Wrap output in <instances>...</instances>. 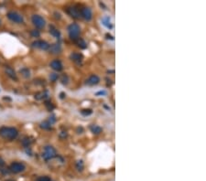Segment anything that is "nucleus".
Returning a JSON list of instances; mask_svg holds the SVG:
<instances>
[{
	"mask_svg": "<svg viewBox=\"0 0 206 181\" xmlns=\"http://www.w3.org/2000/svg\"><path fill=\"white\" fill-rule=\"evenodd\" d=\"M18 131L14 127L3 126L0 128V136L6 140H14L18 137Z\"/></svg>",
	"mask_w": 206,
	"mask_h": 181,
	"instance_id": "1",
	"label": "nucleus"
},
{
	"mask_svg": "<svg viewBox=\"0 0 206 181\" xmlns=\"http://www.w3.org/2000/svg\"><path fill=\"white\" fill-rule=\"evenodd\" d=\"M81 32V29L79 27V25L75 23H72L71 25H69L68 27V33H69V37L71 38V39H72L73 41H76L77 39H79V35Z\"/></svg>",
	"mask_w": 206,
	"mask_h": 181,
	"instance_id": "2",
	"label": "nucleus"
},
{
	"mask_svg": "<svg viewBox=\"0 0 206 181\" xmlns=\"http://www.w3.org/2000/svg\"><path fill=\"white\" fill-rule=\"evenodd\" d=\"M56 155V150L53 148L52 147L51 145H47V147H44V152L42 153V157L44 160L48 161V160L52 159L53 157H55Z\"/></svg>",
	"mask_w": 206,
	"mask_h": 181,
	"instance_id": "3",
	"label": "nucleus"
},
{
	"mask_svg": "<svg viewBox=\"0 0 206 181\" xmlns=\"http://www.w3.org/2000/svg\"><path fill=\"white\" fill-rule=\"evenodd\" d=\"M25 169H26L25 165H24L23 163H20V162H14V163H12L9 166V170L15 174L23 172Z\"/></svg>",
	"mask_w": 206,
	"mask_h": 181,
	"instance_id": "4",
	"label": "nucleus"
},
{
	"mask_svg": "<svg viewBox=\"0 0 206 181\" xmlns=\"http://www.w3.org/2000/svg\"><path fill=\"white\" fill-rule=\"evenodd\" d=\"M8 19H10L11 21L16 22V23H23L24 22V18L20 14H18V12L15 11H10L8 13Z\"/></svg>",
	"mask_w": 206,
	"mask_h": 181,
	"instance_id": "5",
	"label": "nucleus"
},
{
	"mask_svg": "<svg viewBox=\"0 0 206 181\" xmlns=\"http://www.w3.org/2000/svg\"><path fill=\"white\" fill-rule=\"evenodd\" d=\"M31 20H32V23H33V25L35 26L36 27H38V29H42V27H44L45 19L43 18L42 17H40V16H39V15L32 16V18H31Z\"/></svg>",
	"mask_w": 206,
	"mask_h": 181,
	"instance_id": "6",
	"label": "nucleus"
},
{
	"mask_svg": "<svg viewBox=\"0 0 206 181\" xmlns=\"http://www.w3.org/2000/svg\"><path fill=\"white\" fill-rule=\"evenodd\" d=\"M66 11L69 15L73 18H80L81 14H80V9L77 8L76 6H71L66 8Z\"/></svg>",
	"mask_w": 206,
	"mask_h": 181,
	"instance_id": "7",
	"label": "nucleus"
},
{
	"mask_svg": "<svg viewBox=\"0 0 206 181\" xmlns=\"http://www.w3.org/2000/svg\"><path fill=\"white\" fill-rule=\"evenodd\" d=\"M80 14H81V17H84V19L87 20V21L91 20L92 17H93V14H92L91 8H87V6H84V8H81V9H80Z\"/></svg>",
	"mask_w": 206,
	"mask_h": 181,
	"instance_id": "8",
	"label": "nucleus"
},
{
	"mask_svg": "<svg viewBox=\"0 0 206 181\" xmlns=\"http://www.w3.org/2000/svg\"><path fill=\"white\" fill-rule=\"evenodd\" d=\"M32 47H34V48H39L43 50H47L50 48V44L44 40H36L32 43Z\"/></svg>",
	"mask_w": 206,
	"mask_h": 181,
	"instance_id": "9",
	"label": "nucleus"
},
{
	"mask_svg": "<svg viewBox=\"0 0 206 181\" xmlns=\"http://www.w3.org/2000/svg\"><path fill=\"white\" fill-rule=\"evenodd\" d=\"M50 66H51V69H54V71H62V69H63V66H62L61 61L59 60H52V61L50 63Z\"/></svg>",
	"mask_w": 206,
	"mask_h": 181,
	"instance_id": "10",
	"label": "nucleus"
},
{
	"mask_svg": "<svg viewBox=\"0 0 206 181\" xmlns=\"http://www.w3.org/2000/svg\"><path fill=\"white\" fill-rule=\"evenodd\" d=\"M100 81V79L97 75H91L86 81V84L90 85V86H93V85H96L98 84Z\"/></svg>",
	"mask_w": 206,
	"mask_h": 181,
	"instance_id": "11",
	"label": "nucleus"
},
{
	"mask_svg": "<svg viewBox=\"0 0 206 181\" xmlns=\"http://www.w3.org/2000/svg\"><path fill=\"white\" fill-rule=\"evenodd\" d=\"M70 59L72 60V61L76 62V63H81L84 59V56H83L81 53H77V52H73L70 55Z\"/></svg>",
	"mask_w": 206,
	"mask_h": 181,
	"instance_id": "12",
	"label": "nucleus"
},
{
	"mask_svg": "<svg viewBox=\"0 0 206 181\" xmlns=\"http://www.w3.org/2000/svg\"><path fill=\"white\" fill-rule=\"evenodd\" d=\"M5 72H6V75H8L9 78H11L12 80H15V81H17V80H18L17 74H16L15 71H14L12 68L8 67V66H6V67H5Z\"/></svg>",
	"mask_w": 206,
	"mask_h": 181,
	"instance_id": "13",
	"label": "nucleus"
},
{
	"mask_svg": "<svg viewBox=\"0 0 206 181\" xmlns=\"http://www.w3.org/2000/svg\"><path fill=\"white\" fill-rule=\"evenodd\" d=\"M50 50H51V52L53 54L60 53V52L61 51V46H60V43H55V44L50 46Z\"/></svg>",
	"mask_w": 206,
	"mask_h": 181,
	"instance_id": "14",
	"label": "nucleus"
},
{
	"mask_svg": "<svg viewBox=\"0 0 206 181\" xmlns=\"http://www.w3.org/2000/svg\"><path fill=\"white\" fill-rule=\"evenodd\" d=\"M102 24H103V25L108 29H113V25H112V23H111L110 17H107V16L106 17H104L103 18H102Z\"/></svg>",
	"mask_w": 206,
	"mask_h": 181,
	"instance_id": "15",
	"label": "nucleus"
},
{
	"mask_svg": "<svg viewBox=\"0 0 206 181\" xmlns=\"http://www.w3.org/2000/svg\"><path fill=\"white\" fill-rule=\"evenodd\" d=\"M50 33H51V35H52L53 37L57 38V39H60V32L56 29V27H52V26L50 27Z\"/></svg>",
	"mask_w": 206,
	"mask_h": 181,
	"instance_id": "16",
	"label": "nucleus"
},
{
	"mask_svg": "<svg viewBox=\"0 0 206 181\" xmlns=\"http://www.w3.org/2000/svg\"><path fill=\"white\" fill-rule=\"evenodd\" d=\"M48 97V93L47 92H41V93H38L35 94V99L36 100H42L44 98Z\"/></svg>",
	"mask_w": 206,
	"mask_h": 181,
	"instance_id": "17",
	"label": "nucleus"
},
{
	"mask_svg": "<svg viewBox=\"0 0 206 181\" xmlns=\"http://www.w3.org/2000/svg\"><path fill=\"white\" fill-rule=\"evenodd\" d=\"M91 131H92V133L94 134V135H99L102 132V128L100 127V126H98V125H92Z\"/></svg>",
	"mask_w": 206,
	"mask_h": 181,
	"instance_id": "18",
	"label": "nucleus"
},
{
	"mask_svg": "<svg viewBox=\"0 0 206 181\" xmlns=\"http://www.w3.org/2000/svg\"><path fill=\"white\" fill-rule=\"evenodd\" d=\"M75 166H76V169H77L78 171H83L84 168V161H83V160H78V161L76 162Z\"/></svg>",
	"mask_w": 206,
	"mask_h": 181,
	"instance_id": "19",
	"label": "nucleus"
},
{
	"mask_svg": "<svg viewBox=\"0 0 206 181\" xmlns=\"http://www.w3.org/2000/svg\"><path fill=\"white\" fill-rule=\"evenodd\" d=\"M76 43H77V45L80 47L81 48H85L86 47H87V43H86L85 41H84V39H77V40H76Z\"/></svg>",
	"mask_w": 206,
	"mask_h": 181,
	"instance_id": "20",
	"label": "nucleus"
},
{
	"mask_svg": "<svg viewBox=\"0 0 206 181\" xmlns=\"http://www.w3.org/2000/svg\"><path fill=\"white\" fill-rule=\"evenodd\" d=\"M31 143H32V141L30 140V138H29V137H25V138L22 140V144H23L26 148L29 147V145L31 144Z\"/></svg>",
	"mask_w": 206,
	"mask_h": 181,
	"instance_id": "21",
	"label": "nucleus"
},
{
	"mask_svg": "<svg viewBox=\"0 0 206 181\" xmlns=\"http://www.w3.org/2000/svg\"><path fill=\"white\" fill-rule=\"evenodd\" d=\"M20 73L25 78H29L30 76V71H29V69L28 68H23V69H20Z\"/></svg>",
	"mask_w": 206,
	"mask_h": 181,
	"instance_id": "22",
	"label": "nucleus"
},
{
	"mask_svg": "<svg viewBox=\"0 0 206 181\" xmlns=\"http://www.w3.org/2000/svg\"><path fill=\"white\" fill-rule=\"evenodd\" d=\"M40 127L43 128V129L50 130V129H51V124L48 121H45V122H43V123H40Z\"/></svg>",
	"mask_w": 206,
	"mask_h": 181,
	"instance_id": "23",
	"label": "nucleus"
},
{
	"mask_svg": "<svg viewBox=\"0 0 206 181\" xmlns=\"http://www.w3.org/2000/svg\"><path fill=\"white\" fill-rule=\"evenodd\" d=\"M92 113H93V111H92L91 109H84V110L81 111V114L84 116L90 115V114H92Z\"/></svg>",
	"mask_w": 206,
	"mask_h": 181,
	"instance_id": "24",
	"label": "nucleus"
},
{
	"mask_svg": "<svg viewBox=\"0 0 206 181\" xmlns=\"http://www.w3.org/2000/svg\"><path fill=\"white\" fill-rule=\"evenodd\" d=\"M45 105H46V107L48 108V110H49V111H52L53 109H54V105L52 104V102H49V101L45 102Z\"/></svg>",
	"mask_w": 206,
	"mask_h": 181,
	"instance_id": "25",
	"label": "nucleus"
},
{
	"mask_svg": "<svg viewBox=\"0 0 206 181\" xmlns=\"http://www.w3.org/2000/svg\"><path fill=\"white\" fill-rule=\"evenodd\" d=\"M37 181H52L49 177L47 176H43V177H39V178L37 179Z\"/></svg>",
	"mask_w": 206,
	"mask_h": 181,
	"instance_id": "26",
	"label": "nucleus"
},
{
	"mask_svg": "<svg viewBox=\"0 0 206 181\" xmlns=\"http://www.w3.org/2000/svg\"><path fill=\"white\" fill-rule=\"evenodd\" d=\"M58 78H59V76H58V74H56V73H51V75H50V80H51V81H56L57 80H58Z\"/></svg>",
	"mask_w": 206,
	"mask_h": 181,
	"instance_id": "27",
	"label": "nucleus"
},
{
	"mask_svg": "<svg viewBox=\"0 0 206 181\" xmlns=\"http://www.w3.org/2000/svg\"><path fill=\"white\" fill-rule=\"evenodd\" d=\"M31 36L32 37H34V38H38V37H39L40 36V33H39V30H32L31 31Z\"/></svg>",
	"mask_w": 206,
	"mask_h": 181,
	"instance_id": "28",
	"label": "nucleus"
},
{
	"mask_svg": "<svg viewBox=\"0 0 206 181\" xmlns=\"http://www.w3.org/2000/svg\"><path fill=\"white\" fill-rule=\"evenodd\" d=\"M68 81H69L68 76H67V75H63V76H62V78H61V82L63 83V84H67V83H68Z\"/></svg>",
	"mask_w": 206,
	"mask_h": 181,
	"instance_id": "29",
	"label": "nucleus"
},
{
	"mask_svg": "<svg viewBox=\"0 0 206 181\" xmlns=\"http://www.w3.org/2000/svg\"><path fill=\"white\" fill-rule=\"evenodd\" d=\"M5 166V161L2 157H0V168H2V166Z\"/></svg>",
	"mask_w": 206,
	"mask_h": 181,
	"instance_id": "30",
	"label": "nucleus"
},
{
	"mask_svg": "<svg viewBox=\"0 0 206 181\" xmlns=\"http://www.w3.org/2000/svg\"><path fill=\"white\" fill-rule=\"evenodd\" d=\"M106 94V92L105 90H101V92H98L97 93H96V95H105Z\"/></svg>",
	"mask_w": 206,
	"mask_h": 181,
	"instance_id": "31",
	"label": "nucleus"
},
{
	"mask_svg": "<svg viewBox=\"0 0 206 181\" xmlns=\"http://www.w3.org/2000/svg\"><path fill=\"white\" fill-rule=\"evenodd\" d=\"M60 99H64V97H65V93H61L60 94Z\"/></svg>",
	"mask_w": 206,
	"mask_h": 181,
	"instance_id": "32",
	"label": "nucleus"
},
{
	"mask_svg": "<svg viewBox=\"0 0 206 181\" xmlns=\"http://www.w3.org/2000/svg\"><path fill=\"white\" fill-rule=\"evenodd\" d=\"M106 37H109V38H107V39H112V40H113V39H114V38L112 37L111 35H109V34H106Z\"/></svg>",
	"mask_w": 206,
	"mask_h": 181,
	"instance_id": "33",
	"label": "nucleus"
},
{
	"mask_svg": "<svg viewBox=\"0 0 206 181\" xmlns=\"http://www.w3.org/2000/svg\"><path fill=\"white\" fill-rule=\"evenodd\" d=\"M6 181H14V180H12V179H8V180H6Z\"/></svg>",
	"mask_w": 206,
	"mask_h": 181,
	"instance_id": "34",
	"label": "nucleus"
},
{
	"mask_svg": "<svg viewBox=\"0 0 206 181\" xmlns=\"http://www.w3.org/2000/svg\"><path fill=\"white\" fill-rule=\"evenodd\" d=\"M0 25H1V20H0Z\"/></svg>",
	"mask_w": 206,
	"mask_h": 181,
	"instance_id": "35",
	"label": "nucleus"
}]
</instances>
